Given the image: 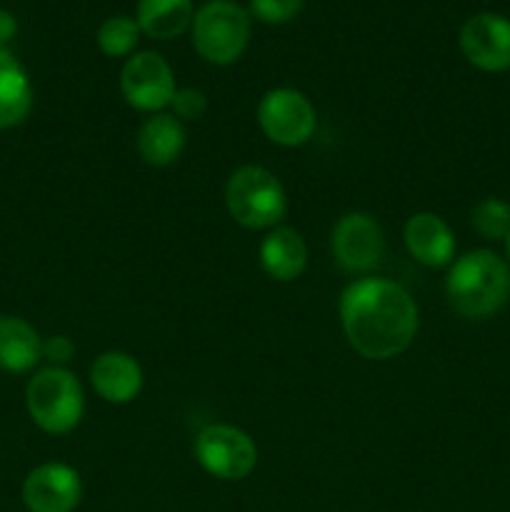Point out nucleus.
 Returning a JSON list of instances; mask_svg holds the SVG:
<instances>
[{
  "label": "nucleus",
  "mask_w": 510,
  "mask_h": 512,
  "mask_svg": "<svg viewBox=\"0 0 510 512\" xmlns=\"http://www.w3.org/2000/svg\"><path fill=\"white\" fill-rule=\"evenodd\" d=\"M340 320L350 348L368 360L405 353L418 333V305L403 285L363 278L340 298Z\"/></svg>",
  "instance_id": "obj_1"
},
{
  "label": "nucleus",
  "mask_w": 510,
  "mask_h": 512,
  "mask_svg": "<svg viewBox=\"0 0 510 512\" xmlns=\"http://www.w3.org/2000/svg\"><path fill=\"white\" fill-rule=\"evenodd\" d=\"M450 308L470 320L490 318L510 298V268L493 250H473L450 265L445 280Z\"/></svg>",
  "instance_id": "obj_2"
},
{
  "label": "nucleus",
  "mask_w": 510,
  "mask_h": 512,
  "mask_svg": "<svg viewBox=\"0 0 510 512\" xmlns=\"http://www.w3.org/2000/svg\"><path fill=\"white\" fill-rule=\"evenodd\" d=\"M225 205L230 218L248 230H273L288 213V198L270 170L243 165L225 185Z\"/></svg>",
  "instance_id": "obj_3"
},
{
  "label": "nucleus",
  "mask_w": 510,
  "mask_h": 512,
  "mask_svg": "<svg viewBox=\"0 0 510 512\" xmlns=\"http://www.w3.org/2000/svg\"><path fill=\"white\" fill-rule=\"evenodd\" d=\"M25 403H28L30 418L43 433L65 435L83 418V385L70 370L50 365L30 378Z\"/></svg>",
  "instance_id": "obj_4"
},
{
  "label": "nucleus",
  "mask_w": 510,
  "mask_h": 512,
  "mask_svg": "<svg viewBox=\"0 0 510 512\" xmlns=\"http://www.w3.org/2000/svg\"><path fill=\"white\" fill-rule=\"evenodd\" d=\"M190 35L200 58L213 65H230L248 48L250 15L233 0H208L195 10Z\"/></svg>",
  "instance_id": "obj_5"
},
{
  "label": "nucleus",
  "mask_w": 510,
  "mask_h": 512,
  "mask_svg": "<svg viewBox=\"0 0 510 512\" xmlns=\"http://www.w3.org/2000/svg\"><path fill=\"white\" fill-rule=\"evenodd\" d=\"M195 460L218 480H243L258 465L253 438L235 425H208L195 438Z\"/></svg>",
  "instance_id": "obj_6"
},
{
  "label": "nucleus",
  "mask_w": 510,
  "mask_h": 512,
  "mask_svg": "<svg viewBox=\"0 0 510 512\" xmlns=\"http://www.w3.org/2000/svg\"><path fill=\"white\" fill-rule=\"evenodd\" d=\"M258 123L275 145L298 148L313 138L315 108L300 90L273 88L260 98Z\"/></svg>",
  "instance_id": "obj_7"
},
{
  "label": "nucleus",
  "mask_w": 510,
  "mask_h": 512,
  "mask_svg": "<svg viewBox=\"0 0 510 512\" xmlns=\"http://www.w3.org/2000/svg\"><path fill=\"white\" fill-rule=\"evenodd\" d=\"M120 90L130 108L135 110H163L175 95V78L168 60L153 50H143L128 58L120 73Z\"/></svg>",
  "instance_id": "obj_8"
},
{
  "label": "nucleus",
  "mask_w": 510,
  "mask_h": 512,
  "mask_svg": "<svg viewBox=\"0 0 510 512\" xmlns=\"http://www.w3.org/2000/svg\"><path fill=\"white\" fill-rule=\"evenodd\" d=\"M385 235L378 220L368 213H348L333 230V255L340 268L368 273L383 260Z\"/></svg>",
  "instance_id": "obj_9"
},
{
  "label": "nucleus",
  "mask_w": 510,
  "mask_h": 512,
  "mask_svg": "<svg viewBox=\"0 0 510 512\" xmlns=\"http://www.w3.org/2000/svg\"><path fill=\"white\" fill-rule=\"evenodd\" d=\"M460 50L470 65L485 73L510 70V20L498 13H478L460 28Z\"/></svg>",
  "instance_id": "obj_10"
},
{
  "label": "nucleus",
  "mask_w": 510,
  "mask_h": 512,
  "mask_svg": "<svg viewBox=\"0 0 510 512\" xmlns=\"http://www.w3.org/2000/svg\"><path fill=\"white\" fill-rule=\"evenodd\" d=\"M83 498L78 470L65 463H45L30 470L23 483V503L30 512H73Z\"/></svg>",
  "instance_id": "obj_11"
},
{
  "label": "nucleus",
  "mask_w": 510,
  "mask_h": 512,
  "mask_svg": "<svg viewBox=\"0 0 510 512\" xmlns=\"http://www.w3.org/2000/svg\"><path fill=\"white\" fill-rule=\"evenodd\" d=\"M93 388L105 403L125 405L135 400L143 390V370L133 355L123 350H108L100 358H95L90 368Z\"/></svg>",
  "instance_id": "obj_12"
},
{
  "label": "nucleus",
  "mask_w": 510,
  "mask_h": 512,
  "mask_svg": "<svg viewBox=\"0 0 510 512\" xmlns=\"http://www.w3.org/2000/svg\"><path fill=\"white\" fill-rule=\"evenodd\" d=\"M403 238L408 245V253L428 268H443L453 260L455 235L440 215L415 213L405 223Z\"/></svg>",
  "instance_id": "obj_13"
},
{
  "label": "nucleus",
  "mask_w": 510,
  "mask_h": 512,
  "mask_svg": "<svg viewBox=\"0 0 510 512\" xmlns=\"http://www.w3.org/2000/svg\"><path fill=\"white\" fill-rule=\"evenodd\" d=\"M260 265L278 283L300 278L308 265V248L298 230L273 228L260 243Z\"/></svg>",
  "instance_id": "obj_14"
},
{
  "label": "nucleus",
  "mask_w": 510,
  "mask_h": 512,
  "mask_svg": "<svg viewBox=\"0 0 510 512\" xmlns=\"http://www.w3.org/2000/svg\"><path fill=\"white\" fill-rule=\"evenodd\" d=\"M43 358V340L38 330L23 318L0 315V370L28 373Z\"/></svg>",
  "instance_id": "obj_15"
},
{
  "label": "nucleus",
  "mask_w": 510,
  "mask_h": 512,
  "mask_svg": "<svg viewBox=\"0 0 510 512\" xmlns=\"http://www.w3.org/2000/svg\"><path fill=\"white\" fill-rule=\"evenodd\" d=\"M185 148V128L175 115L158 113L145 120L138 130L140 158L155 168L175 163Z\"/></svg>",
  "instance_id": "obj_16"
},
{
  "label": "nucleus",
  "mask_w": 510,
  "mask_h": 512,
  "mask_svg": "<svg viewBox=\"0 0 510 512\" xmlns=\"http://www.w3.org/2000/svg\"><path fill=\"white\" fill-rule=\"evenodd\" d=\"M33 108V88L23 65L10 50L0 48V130L15 128Z\"/></svg>",
  "instance_id": "obj_17"
},
{
  "label": "nucleus",
  "mask_w": 510,
  "mask_h": 512,
  "mask_svg": "<svg viewBox=\"0 0 510 512\" xmlns=\"http://www.w3.org/2000/svg\"><path fill=\"white\" fill-rule=\"evenodd\" d=\"M193 18V0H140L135 15L140 33L155 40L178 38L193 25Z\"/></svg>",
  "instance_id": "obj_18"
},
{
  "label": "nucleus",
  "mask_w": 510,
  "mask_h": 512,
  "mask_svg": "<svg viewBox=\"0 0 510 512\" xmlns=\"http://www.w3.org/2000/svg\"><path fill=\"white\" fill-rule=\"evenodd\" d=\"M140 40V25L128 15H113L98 28V45L110 58H125L135 50Z\"/></svg>",
  "instance_id": "obj_19"
},
{
  "label": "nucleus",
  "mask_w": 510,
  "mask_h": 512,
  "mask_svg": "<svg viewBox=\"0 0 510 512\" xmlns=\"http://www.w3.org/2000/svg\"><path fill=\"white\" fill-rule=\"evenodd\" d=\"M470 223L483 238L505 240L510 233V203L500 198H485L473 208Z\"/></svg>",
  "instance_id": "obj_20"
},
{
  "label": "nucleus",
  "mask_w": 510,
  "mask_h": 512,
  "mask_svg": "<svg viewBox=\"0 0 510 512\" xmlns=\"http://www.w3.org/2000/svg\"><path fill=\"white\" fill-rule=\"evenodd\" d=\"M305 0H250V13L268 25H280L293 20L303 10Z\"/></svg>",
  "instance_id": "obj_21"
},
{
  "label": "nucleus",
  "mask_w": 510,
  "mask_h": 512,
  "mask_svg": "<svg viewBox=\"0 0 510 512\" xmlns=\"http://www.w3.org/2000/svg\"><path fill=\"white\" fill-rule=\"evenodd\" d=\"M170 105H173L175 115H178V120L183 123V120L203 118L205 110H208V98H205L203 90L198 88H178L173 100H170Z\"/></svg>",
  "instance_id": "obj_22"
},
{
  "label": "nucleus",
  "mask_w": 510,
  "mask_h": 512,
  "mask_svg": "<svg viewBox=\"0 0 510 512\" xmlns=\"http://www.w3.org/2000/svg\"><path fill=\"white\" fill-rule=\"evenodd\" d=\"M73 355H75V345L73 340L65 338V335H55V338L43 340V358H48L55 368L68 363Z\"/></svg>",
  "instance_id": "obj_23"
},
{
  "label": "nucleus",
  "mask_w": 510,
  "mask_h": 512,
  "mask_svg": "<svg viewBox=\"0 0 510 512\" xmlns=\"http://www.w3.org/2000/svg\"><path fill=\"white\" fill-rule=\"evenodd\" d=\"M15 33H18V23H15V18L8 13V10H0V48L8 45L10 40L15 38Z\"/></svg>",
  "instance_id": "obj_24"
},
{
  "label": "nucleus",
  "mask_w": 510,
  "mask_h": 512,
  "mask_svg": "<svg viewBox=\"0 0 510 512\" xmlns=\"http://www.w3.org/2000/svg\"><path fill=\"white\" fill-rule=\"evenodd\" d=\"M505 253H508V260H510V233H508V238H505Z\"/></svg>",
  "instance_id": "obj_25"
}]
</instances>
